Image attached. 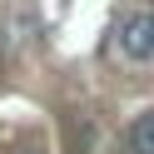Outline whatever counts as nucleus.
<instances>
[{
  "mask_svg": "<svg viewBox=\"0 0 154 154\" xmlns=\"http://www.w3.org/2000/svg\"><path fill=\"white\" fill-rule=\"evenodd\" d=\"M119 55L124 60H149L154 55V10H129L119 20Z\"/></svg>",
  "mask_w": 154,
  "mask_h": 154,
  "instance_id": "f257e3e1",
  "label": "nucleus"
},
{
  "mask_svg": "<svg viewBox=\"0 0 154 154\" xmlns=\"http://www.w3.org/2000/svg\"><path fill=\"white\" fill-rule=\"evenodd\" d=\"M119 154H154V109L134 114L119 134Z\"/></svg>",
  "mask_w": 154,
  "mask_h": 154,
  "instance_id": "f03ea898",
  "label": "nucleus"
},
{
  "mask_svg": "<svg viewBox=\"0 0 154 154\" xmlns=\"http://www.w3.org/2000/svg\"><path fill=\"white\" fill-rule=\"evenodd\" d=\"M15 154H40V149H15Z\"/></svg>",
  "mask_w": 154,
  "mask_h": 154,
  "instance_id": "7ed1b4c3",
  "label": "nucleus"
}]
</instances>
